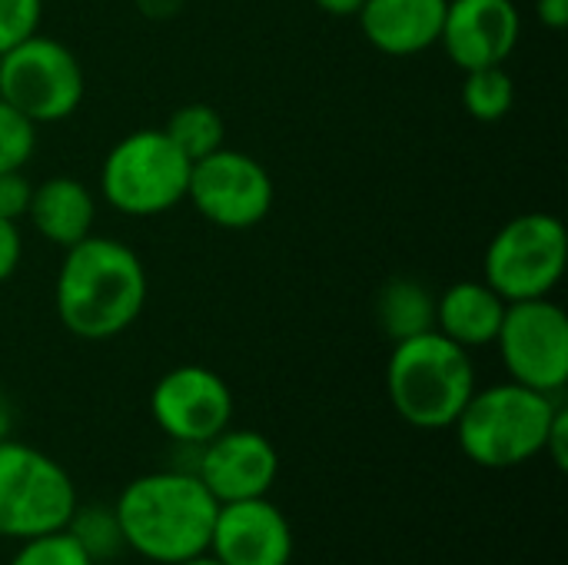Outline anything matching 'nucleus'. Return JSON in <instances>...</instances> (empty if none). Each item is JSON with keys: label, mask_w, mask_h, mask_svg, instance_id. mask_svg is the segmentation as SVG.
<instances>
[{"label": "nucleus", "mask_w": 568, "mask_h": 565, "mask_svg": "<svg viewBox=\"0 0 568 565\" xmlns=\"http://www.w3.org/2000/svg\"><path fill=\"white\" fill-rule=\"evenodd\" d=\"M150 280L133 246L113 236H83L63 250L53 283L57 320L77 340L103 343L126 333L146 306Z\"/></svg>", "instance_id": "obj_1"}, {"label": "nucleus", "mask_w": 568, "mask_h": 565, "mask_svg": "<svg viewBox=\"0 0 568 565\" xmlns=\"http://www.w3.org/2000/svg\"><path fill=\"white\" fill-rule=\"evenodd\" d=\"M220 503L193 470H156L126 483L113 516L123 546L156 565L196 559L210 549Z\"/></svg>", "instance_id": "obj_2"}, {"label": "nucleus", "mask_w": 568, "mask_h": 565, "mask_svg": "<svg viewBox=\"0 0 568 565\" xmlns=\"http://www.w3.org/2000/svg\"><path fill=\"white\" fill-rule=\"evenodd\" d=\"M386 393L413 430H453L476 393L473 356L439 330L399 340L386 363Z\"/></svg>", "instance_id": "obj_3"}, {"label": "nucleus", "mask_w": 568, "mask_h": 565, "mask_svg": "<svg viewBox=\"0 0 568 565\" xmlns=\"http://www.w3.org/2000/svg\"><path fill=\"white\" fill-rule=\"evenodd\" d=\"M559 403L513 380L476 390L453 423L463 456L483 470H513L542 456Z\"/></svg>", "instance_id": "obj_4"}, {"label": "nucleus", "mask_w": 568, "mask_h": 565, "mask_svg": "<svg viewBox=\"0 0 568 565\" xmlns=\"http://www.w3.org/2000/svg\"><path fill=\"white\" fill-rule=\"evenodd\" d=\"M190 167L163 130H133L103 157L100 193L123 216H160L186 200Z\"/></svg>", "instance_id": "obj_5"}, {"label": "nucleus", "mask_w": 568, "mask_h": 565, "mask_svg": "<svg viewBox=\"0 0 568 565\" xmlns=\"http://www.w3.org/2000/svg\"><path fill=\"white\" fill-rule=\"evenodd\" d=\"M77 513L70 473L47 453L3 440L0 443V539H33L67 529Z\"/></svg>", "instance_id": "obj_6"}, {"label": "nucleus", "mask_w": 568, "mask_h": 565, "mask_svg": "<svg viewBox=\"0 0 568 565\" xmlns=\"http://www.w3.org/2000/svg\"><path fill=\"white\" fill-rule=\"evenodd\" d=\"M566 266V223L556 213H523L489 240L483 256V280L506 303H519L549 296L562 283Z\"/></svg>", "instance_id": "obj_7"}, {"label": "nucleus", "mask_w": 568, "mask_h": 565, "mask_svg": "<svg viewBox=\"0 0 568 565\" xmlns=\"http://www.w3.org/2000/svg\"><path fill=\"white\" fill-rule=\"evenodd\" d=\"M83 67L57 37L33 33L13 50L0 53V100H7L37 127L73 117L83 103Z\"/></svg>", "instance_id": "obj_8"}, {"label": "nucleus", "mask_w": 568, "mask_h": 565, "mask_svg": "<svg viewBox=\"0 0 568 565\" xmlns=\"http://www.w3.org/2000/svg\"><path fill=\"white\" fill-rule=\"evenodd\" d=\"M496 346L513 383L562 396L568 383V316L559 303L549 296L509 303Z\"/></svg>", "instance_id": "obj_9"}, {"label": "nucleus", "mask_w": 568, "mask_h": 565, "mask_svg": "<svg viewBox=\"0 0 568 565\" xmlns=\"http://www.w3.org/2000/svg\"><path fill=\"white\" fill-rule=\"evenodd\" d=\"M186 200L206 223L220 230H250L270 216L276 186L256 157L220 147L190 167Z\"/></svg>", "instance_id": "obj_10"}, {"label": "nucleus", "mask_w": 568, "mask_h": 565, "mask_svg": "<svg viewBox=\"0 0 568 565\" xmlns=\"http://www.w3.org/2000/svg\"><path fill=\"white\" fill-rule=\"evenodd\" d=\"M150 416L166 440L196 450L233 423V393L206 366H173L150 393Z\"/></svg>", "instance_id": "obj_11"}, {"label": "nucleus", "mask_w": 568, "mask_h": 565, "mask_svg": "<svg viewBox=\"0 0 568 565\" xmlns=\"http://www.w3.org/2000/svg\"><path fill=\"white\" fill-rule=\"evenodd\" d=\"M193 473L210 490V496L223 503L270 496L280 476L276 446L256 430H223L210 443L196 446Z\"/></svg>", "instance_id": "obj_12"}, {"label": "nucleus", "mask_w": 568, "mask_h": 565, "mask_svg": "<svg viewBox=\"0 0 568 565\" xmlns=\"http://www.w3.org/2000/svg\"><path fill=\"white\" fill-rule=\"evenodd\" d=\"M523 37L516 0H446L439 47L459 70L506 63Z\"/></svg>", "instance_id": "obj_13"}, {"label": "nucleus", "mask_w": 568, "mask_h": 565, "mask_svg": "<svg viewBox=\"0 0 568 565\" xmlns=\"http://www.w3.org/2000/svg\"><path fill=\"white\" fill-rule=\"evenodd\" d=\"M206 553L220 565H290L293 526L270 496L223 503Z\"/></svg>", "instance_id": "obj_14"}, {"label": "nucleus", "mask_w": 568, "mask_h": 565, "mask_svg": "<svg viewBox=\"0 0 568 565\" xmlns=\"http://www.w3.org/2000/svg\"><path fill=\"white\" fill-rule=\"evenodd\" d=\"M446 0H366L356 13L363 37L386 57H416L439 43Z\"/></svg>", "instance_id": "obj_15"}, {"label": "nucleus", "mask_w": 568, "mask_h": 565, "mask_svg": "<svg viewBox=\"0 0 568 565\" xmlns=\"http://www.w3.org/2000/svg\"><path fill=\"white\" fill-rule=\"evenodd\" d=\"M506 306L486 280H459L436 296V330L463 350H483L496 343Z\"/></svg>", "instance_id": "obj_16"}, {"label": "nucleus", "mask_w": 568, "mask_h": 565, "mask_svg": "<svg viewBox=\"0 0 568 565\" xmlns=\"http://www.w3.org/2000/svg\"><path fill=\"white\" fill-rule=\"evenodd\" d=\"M30 226L53 246L67 250L93 233L97 200L90 186L77 176H50L33 186V200L27 210Z\"/></svg>", "instance_id": "obj_17"}, {"label": "nucleus", "mask_w": 568, "mask_h": 565, "mask_svg": "<svg viewBox=\"0 0 568 565\" xmlns=\"http://www.w3.org/2000/svg\"><path fill=\"white\" fill-rule=\"evenodd\" d=\"M376 323L393 343L436 330L433 290L413 276H393L376 296Z\"/></svg>", "instance_id": "obj_18"}, {"label": "nucleus", "mask_w": 568, "mask_h": 565, "mask_svg": "<svg viewBox=\"0 0 568 565\" xmlns=\"http://www.w3.org/2000/svg\"><path fill=\"white\" fill-rule=\"evenodd\" d=\"M163 133L190 163L226 147V123L210 103H186V107L173 110Z\"/></svg>", "instance_id": "obj_19"}, {"label": "nucleus", "mask_w": 568, "mask_h": 565, "mask_svg": "<svg viewBox=\"0 0 568 565\" xmlns=\"http://www.w3.org/2000/svg\"><path fill=\"white\" fill-rule=\"evenodd\" d=\"M463 103H466L469 117L479 123H499L503 117H509V110L516 103V80L506 70V63L466 70Z\"/></svg>", "instance_id": "obj_20"}, {"label": "nucleus", "mask_w": 568, "mask_h": 565, "mask_svg": "<svg viewBox=\"0 0 568 565\" xmlns=\"http://www.w3.org/2000/svg\"><path fill=\"white\" fill-rule=\"evenodd\" d=\"M67 529H70V533H73V539L90 553V559H93V563L110 559L113 553L126 549V546H123L120 523H116L113 509H100V506H93V509H80V506H77V513H73V519H70V526H67Z\"/></svg>", "instance_id": "obj_21"}, {"label": "nucleus", "mask_w": 568, "mask_h": 565, "mask_svg": "<svg viewBox=\"0 0 568 565\" xmlns=\"http://www.w3.org/2000/svg\"><path fill=\"white\" fill-rule=\"evenodd\" d=\"M7 565H97L90 559V553L73 539L70 529H57V533H43L33 539H23L20 549L13 553V559Z\"/></svg>", "instance_id": "obj_22"}, {"label": "nucleus", "mask_w": 568, "mask_h": 565, "mask_svg": "<svg viewBox=\"0 0 568 565\" xmlns=\"http://www.w3.org/2000/svg\"><path fill=\"white\" fill-rule=\"evenodd\" d=\"M37 150V123L0 100V173L23 170Z\"/></svg>", "instance_id": "obj_23"}, {"label": "nucleus", "mask_w": 568, "mask_h": 565, "mask_svg": "<svg viewBox=\"0 0 568 565\" xmlns=\"http://www.w3.org/2000/svg\"><path fill=\"white\" fill-rule=\"evenodd\" d=\"M43 0H0V53L40 33Z\"/></svg>", "instance_id": "obj_24"}, {"label": "nucleus", "mask_w": 568, "mask_h": 565, "mask_svg": "<svg viewBox=\"0 0 568 565\" xmlns=\"http://www.w3.org/2000/svg\"><path fill=\"white\" fill-rule=\"evenodd\" d=\"M33 200V183L27 180L23 170H7L0 173V216L20 223L30 210Z\"/></svg>", "instance_id": "obj_25"}, {"label": "nucleus", "mask_w": 568, "mask_h": 565, "mask_svg": "<svg viewBox=\"0 0 568 565\" xmlns=\"http://www.w3.org/2000/svg\"><path fill=\"white\" fill-rule=\"evenodd\" d=\"M20 260H23V233H20V223L0 216V286L17 273Z\"/></svg>", "instance_id": "obj_26"}, {"label": "nucleus", "mask_w": 568, "mask_h": 565, "mask_svg": "<svg viewBox=\"0 0 568 565\" xmlns=\"http://www.w3.org/2000/svg\"><path fill=\"white\" fill-rule=\"evenodd\" d=\"M549 460H552V466L559 470V473H566L568 470V410L566 403H559V410H556V416H552V426H549V436H546V450H542Z\"/></svg>", "instance_id": "obj_27"}, {"label": "nucleus", "mask_w": 568, "mask_h": 565, "mask_svg": "<svg viewBox=\"0 0 568 565\" xmlns=\"http://www.w3.org/2000/svg\"><path fill=\"white\" fill-rule=\"evenodd\" d=\"M536 17L549 30H566L568 23V0H536Z\"/></svg>", "instance_id": "obj_28"}, {"label": "nucleus", "mask_w": 568, "mask_h": 565, "mask_svg": "<svg viewBox=\"0 0 568 565\" xmlns=\"http://www.w3.org/2000/svg\"><path fill=\"white\" fill-rule=\"evenodd\" d=\"M180 7H183V0H136V10L153 20L173 17V13H180Z\"/></svg>", "instance_id": "obj_29"}, {"label": "nucleus", "mask_w": 568, "mask_h": 565, "mask_svg": "<svg viewBox=\"0 0 568 565\" xmlns=\"http://www.w3.org/2000/svg\"><path fill=\"white\" fill-rule=\"evenodd\" d=\"M313 3L329 17H356L366 0H313Z\"/></svg>", "instance_id": "obj_30"}, {"label": "nucleus", "mask_w": 568, "mask_h": 565, "mask_svg": "<svg viewBox=\"0 0 568 565\" xmlns=\"http://www.w3.org/2000/svg\"><path fill=\"white\" fill-rule=\"evenodd\" d=\"M10 433H13V403H10V396L0 390V443L10 440Z\"/></svg>", "instance_id": "obj_31"}, {"label": "nucleus", "mask_w": 568, "mask_h": 565, "mask_svg": "<svg viewBox=\"0 0 568 565\" xmlns=\"http://www.w3.org/2000/svg\"><path fill=\"white\" fill-rule=\"evenodd\" d=\"M176 565H220L210 553H203V556H196V559H186V563H176Z\"/></svg>", "instance_id": "obj_32"}]
</instances>
